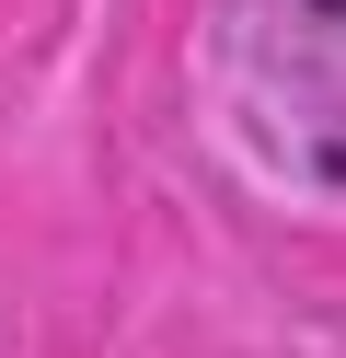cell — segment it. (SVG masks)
Segmentation results:
<instances>
[{
    "mask_svg": "<svg viewBox=\"0 0 346 358\" xmlns=\"http://www.w3.org/2000/svg\"><path fill=\"white\" fill-rule=\"evenodd\" d=\"M312 12H335V24H346V0H312Z\"/></svg>",
    "mask_w": 346,
    "mask_h": 358,
    "instance_id": "cell-1",
    "label": "cell"
}]
</instances>
